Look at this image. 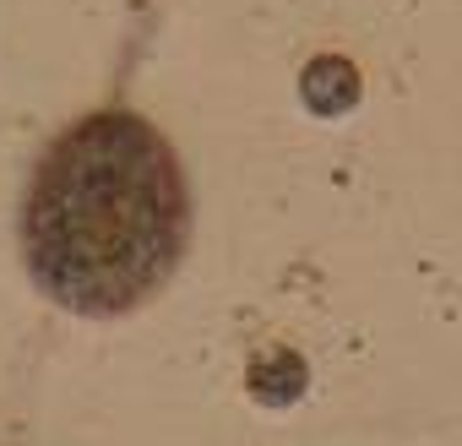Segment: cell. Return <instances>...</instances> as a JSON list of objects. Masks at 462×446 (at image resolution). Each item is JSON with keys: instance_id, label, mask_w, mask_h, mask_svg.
<instances>
[{"instance_id": "1", "label": "cell", "mask_w": 462, "mask_h": 446, "mask_svg": "<svg viewBox=\"0 0 462 446\" xmlns=\"http://www.w3.org/2000/svg\"><path fill=\"white\" fill-rule=\"evenodd\" d=\"M23 267L71 316L142 311L185 262L190 190L169 136L136 109H93L66 125L23 190Z\"/></svg>"}, {"instance_id": "2", "label": "cell", "mask_w": 462, "mask_h": 446, "mask_svg": "<svg viewBox=\"0 0 462 446\" xmlns=\"http://www.w3.org/2000/svg\"><path fill=\"white\" fill-rule=\"evenodd\" d=\"M300 93L316 115H343V109L359 104V71L343 55H316L300 77Z\"/></svg>"}]
</instances>
